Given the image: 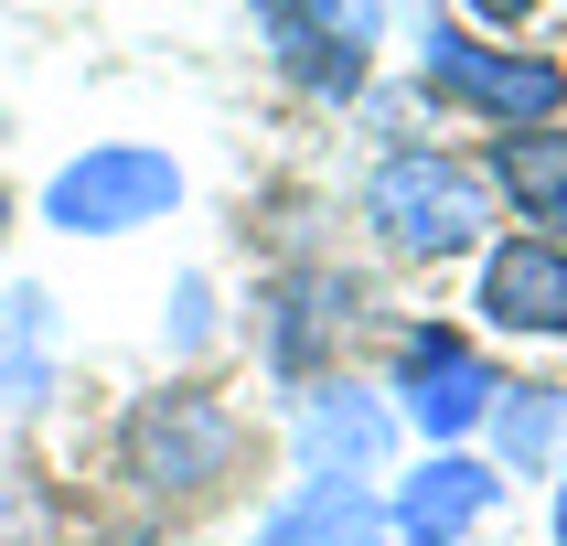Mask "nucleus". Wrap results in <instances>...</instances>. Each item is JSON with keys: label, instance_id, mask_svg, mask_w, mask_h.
Returning <instances> with one entry per match:
<instances>
[{"label": "nucleus", "instance_id": "f257e3e1", "mask_svg": "<svg viewBox=\"0 0 567 546\" xmlns=\"http://www.w3.org/2000/svg\"><path fill=\"white\" fill-rule=\"evenodd\" d=\"M236 461H247V429H236V408L215 385H151L118 418V472L151 504H204V493L236 482Z\"/></svg>", "mask_w": 567, "mask_h": 546}, {"label": "nucleus", "instance_id": "f03ea898", "mask_svg": "<svg viewBox=\"0 0 567 546\" xmlns=\"http://www.w3.org/2000/svg\"><path fill=\"white\" fill-rule=\"evenodd\" d=\"M364 225L396 257H472L493 225V183L461 151H385L364 183Z\"/></svg>", "mask_w": 567, "mask_h": 546}, {"label": "nucleus", "instance_id": "7ed1b4c3", "mask_svg": "<svg viewBox=\"0 0 567 546\" xmlns=\"http://www.w3.org/2000/svg\"><path fill=\"white\" fill-rule=\"evenodd\" d=\"M172 204H183V161L151 151V140H96V151H75L43 183V225L54 236H140Z\"/></svg>", "mask_w": 567, "mask_h": 546}, {"label": "nucleus", "instance_id": "20e7f679", "mask_svg": "<svg viewBox=\"0 0 567 546\" xmlns=\"http://www.w3.org/2000/svg\"><path fill=\"white\" fill-rule=\"evenodd\" d=\"M417 75H429V96H450V107H472V119H493V128H546L557 96H567V64L504 54V43H482V32H461V22L417 32Z\"/></svg>", "mask_w": 567, "mask_h": 546}, {"label": "nucleus", "instance_id": "39448f33", "mask_svg": "<svg viewBox=\"0 0 567 546\" xmlns=\"http://www.w3.org/2000/svg\"><path fill=\"white\" fill-rule=\"evenodd\" d=\"M385 0H257V32L279 43V75L311 96H353L364 54H375Z\"/></svg>", "mask_w": 567, "mask_h": 546}, {"label": "nucleus", "instance_id": "423d86ee", "mask_svg": "<svg viewBox=\"0 0 567 546\" xmlns=\"http://www.w3.org/2000/svg\"><path fill=\"white\" fill-rule=\"evenodd\" d=\"M493 396H504V375H493L461 332H440V321H429V332H408V343H396V408H408L429 440L482 429V418H493Z\"/></svg>", "mask_w": 567, "mask_h": 546}, {"label": "nucleus", "instance_id": "0eeeda50", "mask_svg": "<svg viewBox=\"0 0 567 546\" xmlns=\"http://www.w3.org/2000/svg\"><path fill=\"white\" fill-rule=\"evenodd\" d=\"M493 493H504L493 461H472V450H429V461L385 493V536H408V546H461L482 514H493Z\"/></svg>", "mask_w": 567, "mask_h": 546}, {"label": "nucleus", "instance_id": "6e6552de", "mask_svg": "<svg viewBox=\"0 0 567 546\" xmlns=\"http://www.w3.org/2000/svg\"><path fill=\"white\" fill-rule=\"evenodd\" d=\"M482 321L493 332H567V247L557 236H514L482 257Z\"/></svg>", "mask_w": 567, "mask_h": 546}, {"label": "nucleus", "instance_id": "1a4fd4ad", "mask_svg": "<svg viewBox=\"0 0 567 546\" xmlns=\"http://www.w3.org/2000/svg\"><path fill=\"white\" fill-rule=\"evenodd\" d=\"M353 321V279H332V268H289L279 289H268V375L279 385H311L321 343Z\"/></svg>", "mask_w": 567, "mask_h": 546}, {"label": "nucleus", "instance_id": "9d476101", "mask_svg": "<svg viewBox=\"0 0 567 546\" xmlns=\"http://www.w3.org/2000/svg\"><path fill=\"white\" fill-rule=\"evenodd\" d=\"M385 440H396V418H385L364 385H311V396H300V461H311V472L364 482L385 461Z\"/></svg>", "mask_w": 567, "mask_h": 546}, {"label": "nucleus", "instance_id": "9b49d317", "mask_svg": "<svg viewBox=\"0 0 567 546\" xmlns=\"http://www.w3.org/2000/svg\"><path fill=\"white\" fill-rule=\"evenodd\" d=\"M257 546H385V493H364V482H332V472H311L300 493H289V504H268Z\"/></svg>", "mask_w": 567, "mask_h": 546}, {"label": "nucleus", "instance_id": "f8f14e48", "mask_svg": "<svg viewBox=\"0 0 567 546\" xmlns=\"http://www.w3.org/2000/svg\"><path fill=\"white\" fill-rule=\"evenodd\" d=\"M482 183L504 193L525 225H546V236L567 247V128H557V119H546V128H504Z\"/></svg>", "mask_w": 567, "mask_h": 546}, {"label": "nucleus", "instance_id": "ddd939ff", "mask_svg": "<svg viewBox=\"0 0 567 546\" xmlns=\"http://www.w3.org/2000/svg\"><path fill=\"white\" fill-rule=\"evenodd\" d=\"M54 375V300L43 289H0V418L32 408Z\"/></svg>", "mask_w": 567, "mask_h": 546}, {"label": "nucleus", "instance_id": "4468645a", "mask_svg": "<svg viewBox=\"0 0 567 546\" xmlns=\"http://www.w3.org/2000/svg\"><path fill=\"white\" fill-rule=\"evenodd\" d=\"M567 440V385H504L493 396V461L504 472H546Z\"/></svg>", "mask_w": 567, "mask_h": 546}, {"label": "nucleus", "instance_id": "2eb2a0df", "mask_svg": "<svg viewBox=\"0 0 567 546\" xmlns=\"http://www.w3.org/2000/svg\"><path fill=\"white\" fill-rule=\"evenodd\" d=\"M172 343H204V279L172 289Z\"/></svg>", "mask_w": 567, "mask_h": 546}, {"label": "nucleus", "instance_id": "dca6fc26", "mask_svg": "<svg viewBox=\"0 0 567 546\" xmlns=\"http://www.w3.org/2000/svg\"><path fill=\"white\" fill-rule=\"evenodd\" d=\"M461 11H482V22H525L536 0H461Z\"/></svg>", "mask_w": 567, "mask_h": 546}, {"label": "nucleus", "instance_id": "f3484780", "mask_svg": "<svg viewBox=\"0 0 567 546\" xmlns=\"http://www.w3.org/2000/svg\"><path fill=\"white\" fill-rule=\"evenodd\" d=\"M557 536H567V493H557Z\"/></svg>", "mask_w": 567, "mask_h": 546}, {"label": "nucleus", "instance_id": "a211bd4d", "mask_svg": "<svg viewBox=\"0 0 567 546\" xmlns=\"http://www.w3.org/2000/svg\"><path fill=\"white\" fill-rule=\"evenodd\" d=\"M0 225H11V204H0Z\"/></svg>", "mask_w": 567, "mask_h": 546}]
</instances>
